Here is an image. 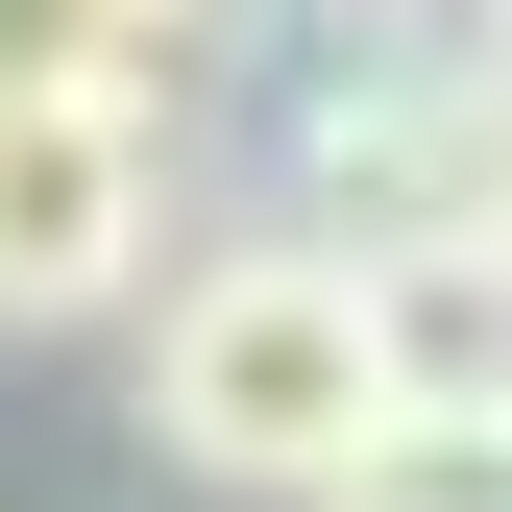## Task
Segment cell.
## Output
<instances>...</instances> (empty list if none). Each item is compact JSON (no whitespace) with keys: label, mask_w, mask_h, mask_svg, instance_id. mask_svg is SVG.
<instances>
[{"label":"cell","mask_w":512,"mask_h":512,"mask_svg":"<svg viewBox=\"0 0 512 512\" xmlns=\"http://www.w3.org/2000/svg\"><path fill=\"white\" fill-rule=\"evenodd\" d=\"M391 415V317H366V244H220V269L147 293V464L171 488H317L342 439Z\"/></svg>","instance_id":"obj_1"},{"label":"cell","mask_w":512,"mask_h":512,"mask_svg":"<svg viewBox=\"0 0 512 512\" xmlns=\"http://www.w3.org/2000/svg\"><path fill=\"white\" fill-rule=\"evenodd\" d=\"M293 512H512V415H488V391H391Z\"/></svg>","instance_id":"obj_3"},{"label":"cell","mask_w":512,"mask_h":512,"mask_svg":"<svg viewBox=\"0 0 512 512\" xmlns=\"http://www.w3.org/2000/svg\"><path fill=\"white\" fill-rule=\"evenodd\" d=\"M122 25H196V0H122Z\"/></svg>","instance_id":"obj_5"},{"label":"cell","mask_w":512,"mask_h":512,"mask_svg":"<svg viewBox=\"0 0 512 512\" xmlns=\"http://www.w3.org/2000/svg\"><path fill=\"white\" fill-rule=\"evenodd\" d=\"M171 244V147L122 74H0V342H74L147 293Z\"/></svg>","instance_id":"obj_2"},{"label":"cell","mask_w":512,"mask_h":512,"mask_svg":"<svg viewBox=\"0 0 512 512\" xmlns=\"http://www.w3.org/2000/svg\"><path fill=\"white\" fill-rule=\"evenodd\" d=\"M342 25H391V0H342Z\"/></svg>","instance_id":"obj_6"},{"label":"cell","mask_w":512,"mask_h":512,"mask_svg":"<svg viewBox=\"0 0 512 512\" xmlns=\"http://www.w3.org/2000/svg\"><path fill=\"white\" fill-rule=\"evenodd\" d=\"M122 49H147L122 0H0V74H122Z\"/></svg>","instance_id":"obj_4"}]
</instances>
